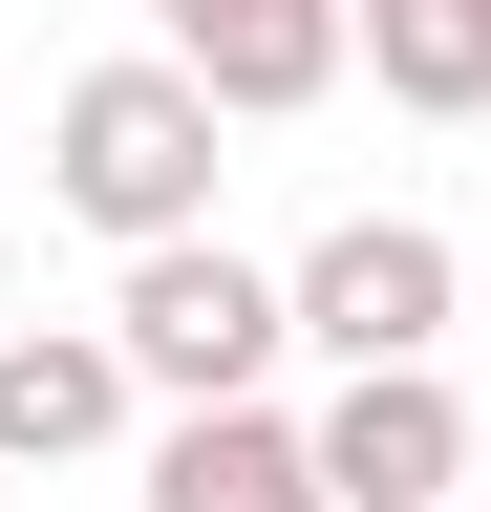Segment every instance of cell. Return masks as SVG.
<instances>
[{
	"instance_id": "3",
	"label": "cell",
	"mask_w": 491,
	"mask_h": 512,
	"mask_svg": "<svg viewBox=\"0 0 491 512\" xmlns=\"http://www.w3.org/2000/svg\"><path fill=\"white\" fill-rule=\"evenodd\" d=\"M278 278H299V363H449V320H470V256L427 214H321Z\"/></svg>"
},
{
	"instance_id": "7",
	"label": "cell",
	"mask_w": 491,
	"mask_h": 512,
	"mask_svg": "<svg viewBox=\"0 0 491 512\" xmlns=\"http://www.w3.org/2000/svg\"><path fill=\"white\" fill-rule=\"evenodd\" d=\"M150 363L107 342V320H22L0 342V470H86V448H129Z\"/></svg>"
},
{
	"instance_id": "1",
	"label": "cell",
	"mask_w": 491,
	"mask_h": 512,
	"mask_svg": "<svg viewBox=\"0 0 491 512\" xmlns=\"http://www.w3.org/2000/svg\"><path fill=\"white\" fill-rule=\"evenodd\" d=\"M214 171H235V107H214L171 43L65 64V107H43V192H65L107 256H129V235H193V214H214Z\"/></svg>"
},
{
	"instance_id": "2",
	"label": "cell",
	"mask_w": 491,
	"mask_h": 512,
	"mask_svg": "<svg viewBox=\"0 0 491 512\" xmlns=\"http://www.w3.org/2000/svg\"><path fill=\"white\" fill-rule=\"evenodd\" d=\"M107 342L150 363V406H235V384H278V363H299V278H278V256H235L214 214H193V235H129Z\"/></svg>"
},
{
	"instance_id": "5",
	"label": "cell",
	"mask_w": 491,
	"mask_h": 512,
	"mask_svg": "<svg viewBox=\"0 0 491 512\" xmlns=\"http://www.w3.org/2000/svg\"><path fill=\"white\" fill-rule=\"evenodd\" d=\"M150 43L193 64L235 128H299L321 86H363V22H342V0H150Z\"/></svg>"
},
{
	"instance_id": "9",
	"label": "cell",
	"mask_w": 491,
	"mask_h": 512,
	"mask_svg": "<svg viewBox=\"0 0 491 512\" xmlns=\"http://www.w3.org/2000/svg\"><path fill=\"white\" fill-rule=\"evenodd\" d=\"M0 512H22V470H0Z\"/></svg>"
},
{
	"instance_id": "10",
	"label": "cell",
	"mask_w": 491,
	"mask_h": 512,
	"mask_svg": "<svg viewBox=\"0 0 491 512\" xmlns=\"http://www.w3.org/2000/svg\"><path fill=\"white\" fill-rule=\"evenodd\" d=\"M449 512H470V491H449Z\"/></svg>"
},
{
	"instance_id": "6",
	"label": "cell",
	"mask_w": 491,
	"mask_h": 512,
	"mask_svg": "<svg viewBox=\"0 0 491 512\" xmlns=\"http://www.w3.org/2000/svg\"><path fill=\"white\" fill-rule=\"evenodd\" d=\"M129 512H342V491H321V427H299L278 384H235V406H171L150 427V491Z\"/></svg>"
},
{
	"instance_id": "4",
	"label": "cell",
	"mask_w": 491,
	"mask_h": 512,
	"mask_svg": "<svg viewBox=\"0 0 491 512\" xmlns=\"http://www.w3.org/2000/svg\"><path fill=\"white\" fill-rule=\"evenodd\" d=\"M299 427H321V491L342 512H449L470 491V384L449 363H342Z\"/></svg>"
},
{
	"instance_id": "8",
	"label": "cell",
	"mask_w": 491,
	"mask_h": 512,
	"mask_svg": "<svg viewBox=\"0 0 491 512\" xmlns=\"http://www.w3.org/2000/svg\"><path fill=\"white\" fill-rule=\"evenodd\" d=\"M342 22H363V86L385 107H427V128L491 107V0H342Z\"/></svg>"
}]
</instances>
